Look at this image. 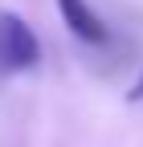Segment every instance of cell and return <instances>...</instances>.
<instances>
[{
  "label": "cell",
  "instance_id": "obj_3",
  "mask_svg": "<svg viewBox=\"0 0 143 147\" xmlns=\"http://www.w3.org/2000/svg\"><path fill=\"white\" fill-rule=\"evenodd\" d=\"M135 98H143V78H139V82H135Z\"/></svg>",
  "mask_w": 143,
  "mask_h": 147
},
{
  "label": "cell",
  "instance_id": "obj_1",
  "mask_svg": "<svg viewBox=\"0 0 143 147\" xmlns=\"http://www.w3.org/2000/svg\"><path fill=\"white\" fill-rule=\"evenodd\" d=\"M41 61V45L16 12H0V69H33Z\"/></svg>",
  "mask_w": 143,
  "mask_h": 147
},
{
  "label": "cell",
  "instance_id": "obj_2",
  "mask_svg": "<svg viewBox=\"0 0 143 147\" xmlns=\"http://www.w3.org/2000/svg\"><path fill=\"white\" fill-rule=\"evenodd\" d=\"M57 8H61V21L69 25L74 37H82V41H90V45H102V41H106L102 16L86 4V0H57Z\"/></svg>",
  "mask_w": 143,
  "mask_h": 147
}]
</instances>
